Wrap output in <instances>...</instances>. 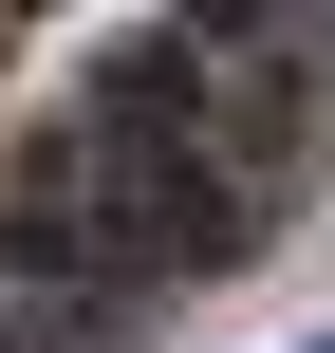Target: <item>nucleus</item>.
Here are the masks:
<instances>
[{"instance_id": "obj_1", "label": "nucleus", "mask_w": 335, "mask_h": 353, "mask_svg": "<svg viewBox=\"0 0 335 353\" xmlns=\"http://www.w3.org/2000/svg\"><path fill=\"white\" fill-rule=\"evenodd\" d=\"M317 353H335V335H317Z\"/></svg>"}]
</instances>
